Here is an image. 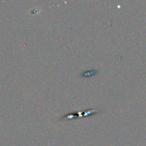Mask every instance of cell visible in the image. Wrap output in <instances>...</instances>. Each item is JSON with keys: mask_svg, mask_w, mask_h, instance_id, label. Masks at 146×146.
Here are the masks:
<instances>
[{"mask_svg": "<svg viewBox=\"0 0 146 146\" xmlns=\"http://www.w3.org/2000/svg\"><path fill=\"white\" fill-rule=\"evenodd\" d=\"M99 70H87L85 71H83V72L81 73L80 76L83 78H88V77H91L93 76L96 75V74H98Z\"/></svg>", "mask_w": 146, "mask_h": 146, "instance_id": "obj_1", "label": "cell"}]
</instances>
